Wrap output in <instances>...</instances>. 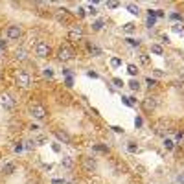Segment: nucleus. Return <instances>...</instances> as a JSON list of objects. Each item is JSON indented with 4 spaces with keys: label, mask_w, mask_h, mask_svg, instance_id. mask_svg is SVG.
<instances>
[{
    "label": "nucleus",
    "mask_w": 184,
    "mask_h": 184,
    "mask_svg": "<svg viewBox=\"0 0 184 184\" xmlns=\"http://www.w3.org/2000/svg\"><path fill=\"white\" fill-rule=\"evenodd\" d=\"M159 103H160V100L157 98V96H149V98H146L144 101H142V107H144V111H155L157 107H159Z\"/></svg>",
    "instance_id": "1"
},
{
    "label": "nucleus",
    "mask_w": 184,
    "mask_h": 184,
    "mask_svg": "<svg viewBox=\"0 0 184 184\" xmlns=\"http://www.w3.org/2000/svg\"><path fill=\"white\" fill-rule=\"evenodd\" d=\"M81 166H83V170H85L87 173H94L96 168H98V162H96L94 159H90V157H83V159H81Z\"/></svg>",
    "instance_id": "2"
},
{
    "label": "nucleus",
    "mask_w": 184,
    "mask_h": 184,
    "mask_svg": "<svg viewBox=\"0 0 184 184\" xmlns=\"http://www.w3.org/2000/svg\"><path fill=\"white\" fill-rule=\"evenodd\" d=\"M17 85L22 87V88H28V87L31 85V77H29L26 72H18V74H17Z\"/></svg>",
    "instance_id": "3"
},
{
    "label": "nucleus",
    "mask_w": 184,
    "mask_h": 184,
    "mask_svg": "<svg viewBox=\"0 0 184 184\" xmlns=\"http://www.w3.org/2000/svg\"><path fill=\"white\" fill-rule=\"evenodd\" d=\"M29 111H31V114H33V118L35 120H44L46 118V111H44V107L42 105H31L29 107Z\"/></svg>",
    "instance_id": "4"
},
{
    "label": "nucleus",
    "mask_w": 184,
    "mask_h": 184,
    "mask_svg": "<svg viewBox=\"0 0 184 184\" xmlns=\"http://www.w3.org/2000/svg\"><path fill=\"white\" fill-rule=\"evenodd\" d=\"M35 53H37L39 57H48V55H50V46H48L46 42H37V44H35Z\"/></svg>",
    "instance_id": "5"
},
{
    "label": "nucleus",
    "mask_w": 184,
    "mask_h": 184,
    "mask_svg": "<svg viewBox=\"0 0 184 184\" xmlns=\"http://www.w3.org/2000/svg\"><path fill=\"white\" fill-rule=\"evenodd\" d=\"M57 57H59V61H70V59L74 57V52H72L70 48L63 46V48H59V52H57Z\"/></svg>",
    "instance_id": "6"
},
{
    "label": "nucleus",
    "mask_w": 184,
    "mask_h": 184,
    "mask_svg": "<svg viewBox=\"0 0 184 184\" xmlns=\"http://www.w3.org/2000/svg\"><path fill=\"white\" fill-rule=\"evenodd\" d=\"M0 105L4 107V109H13L15 107V101H13V98L9 96V94H0Z\"/></svg>",
    "instance_id": "7"
},
{
    "label": "nucleus",
    "mask_w": 184,
    "mask_h": 184,
    "mask_svg": "<svg viewBox=\"0 0 184 184\" xmlns=\"http://www.w3.org/2000/svg\"><path fill=\"white\" fill-rule=\"evenodd\" d=\"M20 35H22L20 26L13 24V26H9V28H7V37H9V39H20Z\"/></svg>",
    "instance_id": "8"
},
{
    "label": "nucleus",
    "mask_w": 184,
    "mask_h": 184,
    "mask_svg": "<svg viewBox=\"0 0 184 184\" xmlns=\"http://www.w3.org/2000/svg\"><path fill=\"white\" fill-rule=\"evenodd\" d=\"M55 18H57L59 22H68L70 15H68V11H66V9H59V11L55 13Z\"/></svg>",
    "instance_id": "9"
},
{
    "label": "nucleus",
    "mask_w": 184,
    "mask_h": 184,
    "mask_svg": "<svg viewBox=\"0 0 184 184\" xmlns=\"http://www.w3.org/2000/svg\"><path fill=\"white\" fill-rule=\"evenodd\" d=\"M55 136H57L61 142H65V144H68V142L72 140V138H70V135H68L66 131H61V129H57V131H55Z\"/></svg>",
    "instance_id": "10"
},
{
    "label": "nucleus",
    "mask_w": 184,
    "mask_h": 184,
    "mask_svg": "<svg viewBox=\"0 0 184 184\" xmlns=\"http://www.w3.org/2000/svg\"><path fill=\"white\" fill-rule=\"evenodd\" d=\"M13 171H15V164H11V162H9V164H4V168H2V173H4V175H11Z\"/></svg>",
    "instance_id": "11"
},
{
    "label": "nucleus",
    "mask_w": 184,
    "mask_h": 184,
    "mask_svg": "<svg viewBox=\"0 0 184 184\" xmlns=\"http://www.w3.org/2000/svg\"><path fill=\"white\" fill-rule=\"evenodd\" d=\"M63 168L72 170V168H74V160H72L70 157H65V159H63Z\"/></svg>",
    "instance_id": "12"
},
{
    "label": "nucleus",
    "mask_w": 184,
    "mask_h": 184,
    "mask_svg": "<svg viewBox=\"0 0 184 184\" xmlns=\"http://www.w3.org/2000/svg\"><path fill=\"white\" fill-rule=\"evenodd\" d=\"M155 131H157V135H166V131H170V129H168V125H164V123H159V125L155 127Z\"/></svg>",
    "instance_id": "13"
},
{
    "label": "nucleus",
    "mask_w": 184,
    "mask_h": 184,
    "mask_svg": "<svg viewBox=\"0 0 184 184\" xmlns=\"http://www.w3.org/2000/svg\"><path fill=\"white\" fill-rule=\"evenodd\" d=\"M151 52H153V53H157V55H162V53H164V50H162V46H160V44H153V46H151Z\"/></svg>",
    "instance_id": "14"
},
{
    "label": "nucleus",
    "mask_w": 184,
    "mask_h": 184,
    "mask_svg": "<svg viewBox=\"0 0 184 184\" xmlns=\"http://www.w3.org/2000/svg\"><path fill=\"white\" fill-rule=\"evenodd\" d=\"M15 57H17L18 61H24V59L28 57V55H26V50H17V52H15Z\"/></svg>",
    "instance_id": "15"
},
{
    "label": "nucleus",
    "mask_w": 184,
    "mask_h": 184,
    "mask_svg": "<svg viewBox=\"0 0 184 184\" xmlns=\"http://www.w3.org/2000/svg\"><path fill=\"white\" fill-rule=\"evenodd\" d=\"M127 9H129V13H133V15H138V13H140L138 6H135V4H129V6H127Z\"/></svg>",
    "instance_id": "16"
},
{
    "label": "nucleus",
    "mask_w": 184,
    "mask_h": 184,
    "mask_svg": "<svg viewBox=\"0 0 184 184\" xmlns=\"http://www.w3.org/2000/svg\"><path fill=\"white\" fill-rule=\"evenodd\" d=\"M123 31H125V33H133V31H135V24H131V22L125 24V26H123Z\"/></svg>",
    "instance_id": "17"
},
{
    "label": "nucleus",
    "mask_w": 184,
    "mask_h": 184,
    "mask_svg": "<svg viewBox=\"0 0 184 184\" xmlns=\"http://www.w3.org/2000/svg\"><path fill=\"white\" fill-rule=\"evenodd\" d=\"M127 72H129L131 76H136V74H138V68H136L135 65H129V66H127Z\"/></svg>",
    "instance_id": "18"
},
{
    "label": "nucleus",
    "mask_w": 184,
    "mask_h": 184,
    "mask_svg": "<svg viewBox=\"0 0 184 184\" xmlns=\"http://www.w3.org/2000/svg\"><path fill=\"white\" fill-rule=\"evenodd\" d=\"M173 146H175V144H173V140H170V138H166V140H164V147H166L168 151H170V149H173Z\"/></svg>",
    "instance_id": "19"
},
{
    "label": "nucleus",
    "mask_w": 184,
    "mask_h": 184,
    "mask_svg": "<svg viewBox=\"0 0 184 184\" xmlns=\"http://www.w3.org/2000/svg\"><path fill=\"white\" fill-rule=\"evenodd\" d=\"M92 28H94V29H96V31H100V29H101V28H103V20H96V22H94V24H92Z\"/></svg>",
    "instance_id": "20"
},
{
    "label": "nucleus",
    "mask_w": 184,
    "mask_h": 184,
    "mask_svg": "<svg viewBox=\"0 0 184 184\" xmlns=\"http://www.w3.org/2000/svg\"><path fill=\"white\" fill-rule=\"evenodd\" d=\"M129 87H131V88H133V90H138V88H140V83H138V81H136V79H133V81H131V83H129Z\"/></svg>",
    "instance_id": "21"
},
{
    "label": "nucleus",
    "mask_w": 184,
    "mask_h": 184,
    "mask_svg": "<svg viewBox=\"0 0 184 184\" xmlns=\"http://www.w3.org/2000/svg\"><path fill=\"white\" fill-rule=\"evenodd\" d=\"M88 50H90V53H94V55H100V53H101V52H100V48H96V46H92V44L88 46Z\"/></svg>",
    "instance_id": "22"
},
{
    "label": "nucleus",
    "mask_w": 184,
    "mask_h": 184,
    "mask_svg": "<svg viewBox=\"0 0 184 184\" xmlns=\"http://www.w3.org/2000/svg\"><path fill=\"white\" fill-rule=\"evenodd\" d=\"M111 65H112V66H120V65H122V61H120L118 57H112V59H111Z\"/></svg>",
    "instance_id": "23"
},
{
    "label": "nucleus",
    "mask_w": 184,
    "mask_h": 184,
    "mask_svg": "<svg viewBox=\"0 0 184 184\" xmlns=\"http://www.w3.org/2000/svg\"><path fill=\"white\" fill-rule=\"evenodd\" d=\"M147 87H149V88L157 87V81H155V79H151V77H147Z\"/></svg>",
    "instance_id": "24"
},
{
    "label": "nucleus",
    "mask_w": 184,
    "mask_h": 184,
    "mask_svg": "<svg viewBox=\"0 0 184 184\" xmlns=\"http://www.w3.org/2000/svg\"><path fill=\"white\" fill-rule=\"evenodd\" d=\"M140 61H142L144 65H147V63H149V57H147L146 53H142V55H140Z\"/></svg>",
    "instance_id": "25"
},
{
    "label": "nucleus",
    "mask_w": 184,
    "mask_h": 184,
    "mask_svg": "<svg viewBox=\"0 0 184 184\" xmlns=\"http://www.w3.org/2000/svg\"><path fill=\"white\" fill-rule=\"evenodd\" d=\"M42 74H44V77H52V76H53V72H52V68H46V70H44Z\"/></svg>",
    "instance_id": "26"
},
{
    "label": "nucleus",
    "mask_w": 184,
    "mask_h": 184,
    "mask_svg": "<svg viewBox=\"0 0 184 184\" xmlns=\"http://www.w3.org/2000/svg\"><path fill=\"white\" fill-rule=\"evenodd\" d=\"M107 7L114 9V7H118V2H107Z\"/></svg>",
    "instance_id": "27"
},
{
    "label": "nucleus",
    "mask_w": 184,
    "mask_h": 184,
    "mask_svg": "<svg viewBox=\"0 0 184 184\" xmlns=\"http://www.w3.org/2000/svg\"><path fill=\"white\" fill-rule=\"evenodd\" d=\"M147 26H149V28L155 26V17H149V18H147Z\"/></svg>",
    "instance_id": "28"
},
{
    "label": "nucleus",
    "mask_w": 184,
    "mask_h": 184,
    "mask_svg": "<svg viewBox=\"0 0 184 184\" xmlns=\"http://www.w3.org/2000/svg\"><path fill=\"white\" fill-rule=\"evenodd\" d=\"M173 31L181 33V31H182V26H181V24H175V26H173Z\"/></svg>",
    "instance_id": "29"
},
{
    "label": "nucleus",
    "mask_w": 184,
    "mask_h": 184,
    "mask_svg": "<svg viewBox=\"0 0 184 184\" xmlns=\"http://www.w3.org/2000/svg\"><path fill=\"white\" fill-rule=\"evenodd\" d=\"M127 41H129L131 46H138V44H140V41H135V39H127Z\"/></svg>",
    "instance_id": "30"
},
{
    "label": "nucleus",
    "mask_w": 184,
    "mask_h": 184,
    "mask_svg": "<svg viewBox=\"0 0 184 184\" xmlns=\"http://www.w3.org/2000/svg\"><path fill=\"white\" fill-rule=\"evenodd\" d=\"M114 85H116V87H123V81H122V79H118V77H116V79H114Z\"/></svg>",
    "instance_id": "31"
},
{
    "label": "nucleus",
    "mask_w": 184,
    "mask_h": 184,
    "mask_svg": "<svg viewBox=\"0 0 184 184\" xmlns=\"http://www.w3.org/2000/svg\"><path fill=\"white\" fill-rule=\"evenodd\" d=\"M88 11H90L92 15H96V13H98V11H96V6H88Z\"/></svg>",
    "instance_id": "32"
},
{
    "label": "nucleus",
    "mask_w": 184,
    "mask_h": 184,
    "mask_svg": "<svg viewBox=\"0 0 184 184\" xmlns=\"http://www.w3.org/2000/svg\"><path fill=\"white\" fill-rule=\"evenodd\" d=\"M77 15H79V17H85V9H83V7H77Z\"/></svg>",
    "instance_id": "33"
},
{
    "label": "nucleus",
    "mask_w": 184,
    "mask_h": 184,
    "mask_svg": "<svg viewBox=\"0 0 184 184\" xmlns=\"http://www.w3.org/2000/svg\"><path fill=\"white\" fill-rule=\"evenodd\" d=\"M96 149H98V151H103V153H107V151H109V149H107V147H103V146H96Z\"/></svg>",
    "instance_id": "34"
},
{
    "label": "nucleus",
    "mask_w": 184,
    "mask_h": 184,
    "mask_svg": "<svg viewBox=\"0 0 184 184\" xmlns=\"http://www.w3.org/2000/svg\"><path fill=\"white\" fill-rule=\"evenodd\" d=\"M66 87H72V77H66Z\"/></svg>",
    "instance_id": "35"
},
{
    "label": "nucleus",
    "mask_w": 184,
    "mask_h": 184,
    "mask_svg": "<svg viewBox=\"0 0 184 184\" xmlns=\"http://www.w3.org/2000/svg\"><path fill=\"white\" fill-rule=\"evenodd\" d=\"M2 48H6V42H4V41H0V50H2Z\"/></svg>",
    "instance_id": "36"
},
{
    "label": "nucleus",
    "mask_w": 184,
    "mask_h": 184,
    "mask_svg": "<svg viewBox=\"0 0 184 184\" xmlns=\"http://www.w3.org/2000/svg\"><path fill=\"white\" fill-rule=\"evenodd\" d=\"M52 184H63V181H52Z\"/></svg>",
    "instance_id": "37"
},
{
    "label": "nucleus",
    "mask_w": 184,
    "mask_h": 184,
    "mask_svg": "<svg viewBox=\"0 0 184 184\" xmlns=\"http://www.w3.org/2000/svg\"><path fill=\"white\" fill-rule=\"evenodd\" d=\"M29 184H41V182H39V181H37V179H35V181H33V182H31V181H29Z\"/></svg>",
    "instance_id": "38"
}]
</instances>
